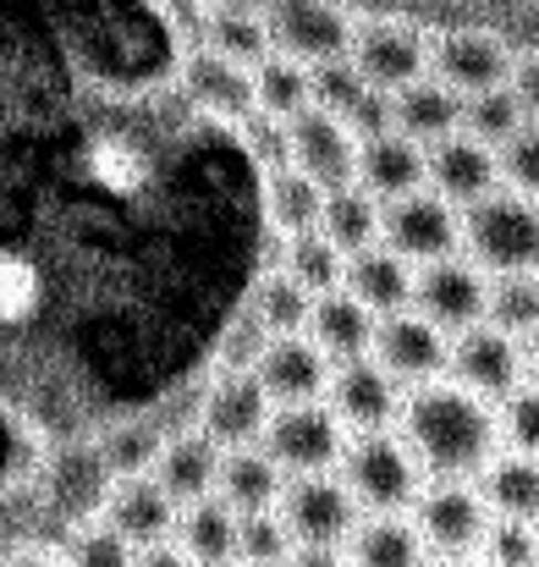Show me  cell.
Returning <instances> with one entry per match:
<instances>
[{"label":"cell","instance_id":"7c38bea8","mask_svg":"<svg viewBox=\"0 0 539 567\" xmlns=\"http://www.w3.org/2000/svg\"><path fill=\"white\" fill-rule=\"evenodd\" d=\"M485 298H490V276L468 254H446L435 265H418V276H413V309L424 320H435L446 337L479 326L485 320Z\"/></svg>","mask_w":539,"mask_h":567},{"label":"cell","instance_id":"f907efd6","mask_svg":"<svg viewBox=\"0 0 539 567\" xmlns=\"http://www.w3.org/2000/svg\"><path fill=\"white\" fill-rule=\"evenodd\" d=\"M524 370H529V380H539V331L524 337Z\"/></svg>","mask_w":539,"mask_h":567},{"label":"cell","instance_id":"9a60e30c","mask_svg":"<svg viewBox=\"0 0 539 567\" xmlns=\"http://www.w3.org/2000/svg\"><path fill=\"white\" fill-rule=\"evenodd\" d=\"M281 138H287V166H298V172L314 177L320 188L353 183V172H359V138H353V127H348L342 116L309 105V111H298V116L281 127Z\"/></svg>","mask_w":539,"mask_h":567},{"label":"cell","instance_id":"83f0119b","mask_svg":"<svg viewBox=\"0 0 539 567\" xmlns=\"http://www.w3.org/2000/svg\"><path fill=\"white\" fill-rule=\"evenodd\" d=\"M479 496L490 507V518H518V524H539V457L501 446L485 468H479Z\"/></svg>","mask_w":539,"mask_h":567},{"label":"cell","instance_id":"681fc988","mask_svg":"<svg viewBox=\"0 0 539 567\" xmlns=\"http://www.w3.org/2000/svg\"><path fill=\"white\" fill-rule=\"evenodd\" d=\"M524 50H539V0L529 6V17H524Z\"/></svg>","mask_w":539,"mask_h":567},{"label":"cell","instance_id":"db71d44e","mask_svg":"<svg viewBox=\"0 0 539 567\" xmlns=\"http://www.w3.org/2000/svg\"><path fill=\"white\" fill-rule=\"evenodd\" d=\"M231 567H242V563H231Z\"/></svg>","mask_w":539,"mask_h":567},{"label":"cell","instance_id":"836d02e7","mask_svg":"<svg viewBox=\"0 0 539 567\" xmlns=\"http://www.w3.org/2000/svg\"><path fill=\"white\" fill-rule=\"evenodd\" d=\"M485 320L507 337H535L539 331V270H512V276H490V298H485Z\"/></svg>","mask_w":539,"mask_h":567},{"label":"cell","instance_id":"7a4b0ae2","mask_svg":"<svg viewBox=\"0 0 539 567\" xmlns=\"http://www.w3.org/2000/svg\"><path fill=\"white\" fill-rule=\"evenodd\" d=\"M463 248L485 276L539 270V198L512 188L485 193L463 209Z\"/></svg>","mask_w":539,"mask_h":567},{"label":"cell","instance_id":"cb8c5ba5","mask_svg":"<svg viewBox=\"0 0 539 567\" xmlns=\"http://www.w3.org/2000/svg\"><path fill=\"white\" fill-rule=\"evenodd\" d=\"M182 78H187L193 100L209 105L215 116H226V122H253V116H259V111H253V72H248V66H237V61H226V55L193 44Z\"/></svg>","mask_w":539,"mask_h":567},{"label":"cell","instance_id":"30bf717a","mask_svg":"<svg viewBox=\"0 0 539 567\" xmlns=\"http://www.w3.org/2000/svg\"><path fill=\"white\" fill-rule=\"evenodd\" d=\"M270 413H276V402L253 370H220L193 408V430H204L220 452H231V446H253L265 435Z\"/></svg>","mask_w":539,"mask_h":567},{"label":"cell","instance_id":"f1b7e54d","mask_svg":"<svg viewBox=\"0 0 539 567\" xmlns=\"http://www.w3.org/2000/svg\"><path fill=\"white\" fill-rule=\"evenodd\" d=\"M172 540L182 546V557H193V567H231L237 563V513L209 491L177 513Z\"/></svg>","mask_w":539,"mask_h":567},{"label":"cell","instance_id":"44dd1931","mask_svg":"<svg viewBox=\"0 0 539 567\" xmlns=\"http://www.w3.org/2000/svg\"><path fill=\"white\" fill-rule=\"evenodd\" d=\"M348 567H429V546L407 513H363L342 540Z\"/></svg>","mask_w":539,"mask_h":567},{"label":"cell","instance_id":"e575fe53","mask_svg":"<svg viewBox=\"0 0 539 567\" xmlns=\"http://www.w3.org/2000/svg\"><path fill=\"white\" fill-rule=\"evenodd\" d=\"M309 309H314V298L281 270H270L253 287V320L265 326V337H298L309 326Z\"/></svg>","mask_w":539,"mask_h":567},{"label":"cell","instance_id":"2e32d148","mask_svg":"<svg viewBox=\"0 0 539 567\" xmlns=\"http://www.w3.org/2000/svg\"><path fill=\"white\" fill-rule=\"evenodd\" d=\"M325 408L348 424V435H369V430H396V413H402V385L385 375L369 353L348 359L331 370L325 385Z\"/></svg>","mask_w":539,"mask_h":567},{"label":"cell","instance_id":"d590c367","mask_svg":"<svg viewBox=\"0 0 539 567\" xmlns=\"http://www.w3.org/2000/svg\"><path fill=\"white\" fill-rule=\"evenodd\" d=\"M320 204H325V188L314 177H303L298 166H276L270 172V220H276L281 237L320 226Z\"/></svg>","mask_w":539,"mask_h":567},{"label":"cell","instance_id":"d6a6232c","mask_svg":"<svg viewBox=\"0 0 539 567\" xmlns=\"http://www.w3.org/2000/svg\"><path fill=\"white\" fill-rule=\"evenodd\" d=\"M253 111L276 127H287L298 111H309V66L270 50L259 66H253Z\"/></svg>","mask_w":539,"mask_h":567},{"label":"cell","instance_id":"4316f807","mask_svg":"<svg viewBox=\"0 0 539 567\" xmlns=\"http://www.w3.org/2000/svg\"><path fill=\"white\" fill-rule=\"evenodd\" d=\"M374 326H380V315H369L348 287H336V292H320V298H314L303 337H314L331 364H348V359H363V353H369Z\"/></svg>","mask_w":539,"mask_h":567},{"label":"cell","instance_id":"816d5d0a","mask_svg":"<svg viewBox=\"0 0 539 567\" xmlns=\"http://www.w3.org/2000/svg\"><path fill=\"white\" fill-rule=\"evenodd\" d=\"M429 567H490V563L474 551V557H429Z\"/></svg>","mask_w":539,"mask_h":567},{"label":"cell","instance_id":"c3c4849f","mask_svg":"<svg viewBox=\"0 0 539 567\" xmlns=\"http://www.w3.org/2000/svg\"><path fill=\"white\" fill-rule=\"evenodd\" d=\"M0 567H66L55 551H39V546H11L6 557H0Z\"/></svg>","mask_w":539,"mask_h":567},{"label":"cell","instance_id":"7bdbcfd3","mask_svg":"<svg viewBox=\"0 0 539 567\" xmlns=\"http://www.w3.org/2000/svg\"><path fill=\"white\" fill-rule=\"evenodd\" d=\"M496 166H501V188L539 198V122H524V127L496 150Z\"/></svg>","mask_w":539,"mask_h":567},{"label":"cell","instance_id":"277c9868","mask_svg":"<svg viewBox=\"0 0 539 567\" xmlns=\"http://www.w3.org/2000/svg\"><path fill=\"white\" fill-rule=\"evenodd\" d=\"M259 446L270 452V463L287 480H298V474H336V463L348 452V424L325 408V396L320 402H287V408L270 413Z\"/></svg>","mask_w":539,"mask_h":567},{"label":"cell","instance_id":"ee69618b","mask_svg":"<svg viewBox=\"0 0 539 567\" xmlns=\"http://www.w3.org/2000/svg\"><path fill=\"white\" fill-rule=\"evenodd\" d=\"M353 138H374V133H391V94L385 89H369L359 100V111L348 116Z\"/></svg>","mask_w":539,"mask_h":567},{"label":"cell","instance_id":"7dc6e473","mask_svg":"<svg viewBox=\"0 0 539 567\" xmlns=\"http://www.w3.org/2000/svg\"><path fill=\"white\" fill-rule=\"evenodd\" d=\"M133 567H193V557H182V546L160 540V546H144V551L133 557Z\"/></svg>","mask_w":539,"mask_h":567},{"label":"cell","instance_id":"d4e9b609","mask_svg":"<svg viewBox=\"0 0 539 567\" xmlns=\"http://www.w3.org/2000/svg\"><path fill=\"white\" fill-rule=\"evenodd\" d=\"M391 127L429 150V144H440L446 133H457V127H463V94L424 72L418 83H407V89H396V94H391Z\"/></svg>","mask_w":539,"mask_h":567},{"label":"cell","instance_id":"f35d334b","mask_svg":"<svg viewBox=\"0 0 539 567\" xmlns=\"http://www.w3.org/2000/svg\"><path fill=\"white\" fill-rule=\"evenodd\" d=\"M292 529L281 524V513H242L237 518V563L242 567H281L292 557Z\"/></svg>","mask_w":539,"mask_h":567},{"label":"cell","instance_id":"8992f818","mask_svg":"<svg viewBox=\"0 0 539 567\" xmlns=\"http://www.w3.org/2000/svg\"><path fill=\"white\" fill-rule=\"evenodd\" d=\"M407 518L418 524L429 557H474L490 529V507L474 480H424Z\"/></svg>","mask_w":539,"mask_h":567},{"label":"cell","instance_id":"60d3db41","mask_svg":"<svg viewBox=\"0 0 539 567\" xmlns=\"http://www.w3.org/2000/svg\"><path fill=\"white\" fill-rule=\"evenodd\" d=\"M479 557L490 567H539V524H518V518H490Z\"/></svg>","mask_w":539,"mask_h":567},{"label":"cell","instance_id":"7402d4cb","mask_svg":"<svg viewBox=\"0 0 539 567\" xmlns=\"http://www.w3.org/2000/svg\"><path fill=\"white\" fill-rule=\"evenodd\" d=\"M287 491V474L270 463V452L253 441V446H231L220 452V474H215V496L242 518V513H276Z\"/></svg>","mask_w":539,"mask_h":567},{"label":"cell","instance_id":"484cf974","mask_svg":"<svg viewBox=\"0 0 539 567\" xmlns=\"http://www.w3.org/2000/svg\"><path fill=\"white\" fill-rule=\"evenodd\" d=\"M160 485H166V496L187 507V502H198V496H209L215 491V474H220V446L204 435V430H177V435H166V446H160V457H155V468H149Z\"/></svg>","mask_w":539,"mask_h":567},{"label":"cell","instance_id":"8d00e7d4","mask_svg":"<svg viewBox=\"0 0 539 567\" xmlns=\"http://www.w3.org/2000/svg\"><path fill=\"white\" fill-rule=\"evenodd\" d=\"M524 122H529V116H524V100L512 94V83H501V89H485V94H468V100H463V133H474V138H479V144H490V150H501Z\"/></svg>","mask_w":539,"mask_h":567},{"label":"cell","instance_id":"f6af8a7d","mask_svg":"<svg viewBox=\"0 0 539 567\" xmlns=\"http://www.w3.org/2000/svg\"><path fill=\"white\" fill-rule=\"evenodd\" d=\"M512 94L524 100V116L539 122V50H524L512 66Z\"/></svg>","mask_w":539,"mask_h":567},{"label":"cell","instance_id":"d6986e66","mask_svg":"<svg viewBox=\"0 0 539 567\" xmlns=\"http://www.w3.org/2000/svg\"><path fill=\"white\" fill-rule=\"evenodd\" d=\"M177 513L182 507L166 496V485H160L155 474L111 480V496H105V507H100V518H105L122 540H133L138 551L172 540V535H177Z\"/></svg>","mask_w":539,"mask_h":567},{"label":"cell","instance_id":"e0dca14e","mask_svg":"<svg viewBox=\"0 0 539 567\" xmlns=\"http://www.w3.org/2000/svg\"><path fill=\"white\" fill-rule=\"evenodd\" d=\"M424 161H429V177H424V188H435L446 204H457V209H468V204H479L485 193L501 188V166H496V150L490 144H479L474 133H446L440 144H429L424 150Z\"/></svg>","mask_w":539,"mask_h":567},{"label":"cell","instance_id":"f5cc1de1","mask_svg":"<svg viewBox=\"0 0 539 567\" xmlns=\"http://www.w3.org/2000/svg\"><path fill=\"white\" fill-rule=\"evenodd\" d=\"M215 6H237V11H265L270 0H215Z\"/></svg>","mask_w":539,"mask_h":567},{"label":"cell","instance_id":"5bb4252c","mask_svg":"<svg viewBox=\"0 0 539 567\" xmlns=\"http://www.w3.org/2000/svg\"><path fill=\"white\" fill-rule=\"evenodd\" d=\"M446 375L457 380V385H468L474 396H485V402H501V396H512L529 380V370H524V342L507 337V331H496L490 320H479V326H468V331L452 337Z\"/></svg>","mask_w":539,"mask_h":567},{"label":"cell","instance_id":"4fadbf2b","mask_svg":"<svg viewBox=\"0 0 539 567\" xmlns=\"http://www.w3.org/2000/svg\"><path fill=\"white\" fill-rule=\"evenodd\" d=\"M369 359L407 391V385H418V380L446 375L452 337H446L435 320H424L418 309H396V315H380L374 342H369Z\"/></svg>","mask_w":539,"mask_h":567},{"label":"cell","instance_id":"603a6c76","mask_svg":"<svg viewBox=\"0 0 539 567\" xmlns=\"http://www.w3.org/2000/svg\"><path fill=\"white\" fill-rule=\"evenodd\" d=\"M413 265L402 254H391L385 243L348 254V270H342V287L359 298L369 315H396V309H413Z\"/></svg>","mask_w":539,"mask_h":567},{"label":"cell","instance_id":"b9f144b4","mask_svg":"<svg viewBox=\"0 0 539 567\" xmlns=\"http://www.w3.org/2000/svg\"><path fill=\"white\" fill-rule=\"evenodd\" d=\"M496 419H501V446L539 457V380H524L512 396H501Z\"/></svg>","mask_w":539,"mask_h":567},{"label":"cell","instance_id":"ffe728a7","mask_svg":"<svg viewBox=\"0 0 539 567\" xmlns=\"http://www.w3.org/2000/svg\"><path fill=\"white\" fill-rule=\"evenodd\" d=\"M429 177V161H424V144H413L407 133H374V138H359V172L353 183L369 188L380 204L402 198V193H418Z\"/></svg>","mask_w":539,"mask_h":567},{"label":"cell","instance_id":"ac0fdd59","mask_svg":"<svg viewBox=\"0 0 539 567\" xmlns=\"http://www.w3.org/2000/svg\"><path fill=\"white\" fill-rule=\"evenodd\" d=\"M331 359H325V348L314 342V337H270L265 342V353L253 359V375L259 385L270 391V402L276 408H287V402H320L325 396V385H331Z\"/></svg>","mask_w":539,"mask_h":567},{"label":"cell","instance_id":"74e56055","mask_svg":"<svg viewBox=\"0 0 539 567\" xmlns=\"http://www.w3.org/2000/svg\"><path fill=\"white\" fill-rule=\"evenodd\" d=\"M369 94V83H363V72L348 61V55H336V61H314L309 66V105H320V111H331V116H353L359 111V100Z\"/></svg>","mask_w":539,"mask_h":567},{"label":"cell","instance_id":"8fae6325","mask_svg":"<svg viewBox=\"0 0 539 567\" xmlns=\"http://www.w3.org/2000/svg\"><path fill=\"white\" fill-rule=\"evenodd\" d=\"M281 524L292 529L298 546H342L359 524V502L353 491L342 485V474H298L287 480L281 502H276Z\"/></svg>","mask_w":539,"mask_h":567},{"label":"cell","instance_id":"5b68a950","mask_svg":"<svg viewBox=\"0 0 539 567\" xmlns=\"http://www.w3.org/2000/svg\"><path fill=\"white\" fill-rule=\"evenodd\" d=\"M380 243L391 254H402L413 270L435 265L446 254H463V209L446 204L435 188L402 193L380 209Z\"/></svg>","mask_w":539,"mask_h":567},{"label":"cell","instance_id":"3957f363","mask_svg":"<svg viewBox=\"0 0 539 567\" xmlns=\"http://www.w3.org/2000/svg\"><path fill=\"white\" fill-rule=\"evenodd\" d=\"M336 474L353 491L359 513H407L424 491V468H418V457L407 452V441L396 430L348 435V452H342Z\"/></svg>","mask_w":539,"mask_h":567},{"label":"cell","instance_id":"ab89813d","mask_svg":"<svg viewBox=\"0 0 539 567\" xmlns=\"http://www.w3.org/2000/svg\"><path fill=\"white\" fill-rule=\"evenodd\" d=\"M138 546L122 540L105 518H83L66 540V567H133Z\"/></svg>","mask_w":539,"mask_h":567},{"label":"cell","instance_id":"f546056e","mask_svg":"<svg viewBox=\"0 0 539 567\" xmlns=\"http://www.w3.org/2000/svg\"><path fill=\"white\" fill-rule=\"evenodd\" d=\"M380 198L359 183H342V188H325V204H320V237L342 254H363L380 243Z\"/></svg>","mask_w":539,"mask_h":567},{"label":"cell","instance_id":"ba28073f","mask_svg":"<svg viewBox=\"0 0 539 567\" xmlns=\"http://www.w3.org/2000/svg\"><path fill=\"white\" fill-rule=\"evenodd\" d=\"M348 61L363 72L369 89L396 94V89H407L429 72V33L407 17H369V22L353 28Z\"/></svg>","mask_w":539,"mask_h":567},{"label":"cell","instance_id":"4dcf8cb0","mask_svg":"<svg viewBox=\"0 0 539 567\" xmlns=\"http://www.w3.org/2000/svg\"><path fill=\"white\" fill-rule=\"evenodd\" d=\"M198 44L237 61V66H259L276 44H270V28H265V11H237V6H209L198 17Z\"/></svg>","mask_w":539,"mask_h":567},{"label":"cell","instance_id":"1f68e13d","mask_svg":"<svg viewBox=\"0 0 539 567\" xmlns=\"http://www.w3.org/2000/svg\"><path fill=\"white\" fill-rule=\"evenodd\" d=\"M276 270L292 276L309 298H320V292H336V287H342L348 254L331 248V243L320 237V226H309V231H287V237H281V259H276Z\"/></svg>","mask_w":539,"mask_h":567},{"label":"cell","instance_id":"9c48e42d","mask_svg":"<svg viewBox=\"0 0 539 567\" xmlns=\"http://www.w3.org/2000/svg\"><path fill=\"white\" fill-rule=\"evenodd\" d=\"M265 28L270 44L303 66L314 61H336L353 50V11L342 0H270L265 6Z\"/></svg>","mask_w":539,"mask_h":567},{"label":"cell","instance_id":"6da1fadb","mask_svg":"<svg viewBox=\"0 0 539 567\" xmlns=\"http://www.w3.org/2000/svg\"><path fill=\"white\" fill-rule=\"evenodd\" d=\"M396 435L418 457L424 480H479V468L501 452L496 402L474 396L452 375L418 380L402 391Z\"/></svg>","mask_w":539,"mask_h":567},{"label":"cell","instance_id":"52a82bcc","mask_svg":"<svg viewBox=\"0 0 539 567\" xmlns=\"http://www.w3.org/2000/svg\"><path fill=\"white\" fill-rule=\"evenodd\" d=\"M512 66H518V50L496 28H446L429 39V78H440L463 100L512 83Z\"/></svg>","mask_w":539,"mask_h":567},{"label":"cell","instance_id":"bcb514c9","mask_svg":"<svg viewBox=\"0 0 539 567\" xmlns=\"http://www.w3.org/2000/svg\"><path fill=\"white\" fill-rule=\"evenodd\" d=\"M281 567H348L342 546H292V557Z\"/></svg>","mask_w":539,"mask_h":567}]
</instances>
